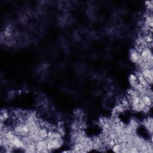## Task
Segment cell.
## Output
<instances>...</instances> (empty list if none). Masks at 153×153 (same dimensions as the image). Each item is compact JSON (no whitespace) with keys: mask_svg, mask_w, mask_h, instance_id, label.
Masks as SVG:
<instances>
[{"mask_svg":"<svg viewBox=\"0 0 153 153\" xmlns=\"http://www.w3.org/2000/svg\"><path fill=\"white\" fill-rule=\"evenodd\" d=\"M112 149L115 152H121V144L118 143H115L112 147Z\"/></svg>","mask_w":153,"mask_h":153,"instance_id":"obj_7","label":"cell"},{"mask_svg":"<svg viewBox=\"0 0 153 153\" xmlns=\"http://www.w3.org/2000/svg\"><path fill=\"white\" fill-rule=\"evenodd\" d=\"M128 79H129L130 84L133 87V88H134L139 83L137 77L136 75H135V74L130 75Z\"/></svg>","mask_w":153,"mask_h":153,"instance_id":"obj_6","label":"cell"},{"mask_svg":"<svg viewBox=\"0 0 153 153\" xmlns=\"http://www.w3.org/2000/svg\"><path fill=\"white\" fill-rule=\"evenodd\" d=\"M47 142V147L49 151L60 148L63 144L62 138L56 139H46Z\"/></svg>","mask_w":153,"mask_h":153,"instance_id":"obj_1","label":"cell"},{"mask_svg":"<svg viewBox=\"0 0 153 153\" xmlns=\"http://www.w3.org/2000/svg\"><path fill=\"white\" fill-rule=\"evenodd\" d=\"M140 97L145 106L150 108L152 105V97L148 96V94H143L140 96Z\"/></svg>","mask_w":153,"mask_h":153,"instance_id":"obj_5","label":"cell"},{"mask_svg":"<svg viewBox=\"0 0 153 153\" xmlns=\"http://www.w3.org/2000/svg\"><path fill=\"white\" fill-rule=\"evenodd\" d=\"M36 152H50L47 147L46 139L41 140L35 143Z\"/></svg>","mask_w":153,"mask_h":153,"instance_id":"obj_2","label":"cell"},{"mask_svg":"<svg viewBox=\"0 0 153 153\" xmlns=\"http://www.w3.org/2000/svg\"><path fill=\"white\" fill-rule=\"evenodd\" d=\"M130 58L132 62L137 64H140L142 60L140 56V53L135 49H131L130 52Z\"/></svg>","mask_w":153,"mask_h":153,"instance_id":"obj_4","label":"cell"},{"mask_svg":"<svg viewBox=\"0 0 153 153\" xmlns=\"http://www.w3.org/2000/svg\"><path fill=\"white\" fill-rule=\"evenodd\" d=\"M142 75L145 78L149 85H151L152 83L153 78V72L152 68L144 69L140 71Z\"/></svg>","mask_w":153,"mask_h":153,"instance_id":"obj_3","label":"cell"}]
</instances>
